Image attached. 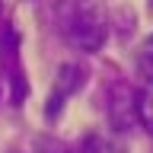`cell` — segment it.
<instances>
[{
  "label": "cell",
  "instance_id": "cell-1",
  "mask_svg": "<svg viewBox=\"0 0 153 153\" xmlns=\"http://www.w3.org/2000/svg\"><path fill=\"white\" fill-rule=\"evenodd\" d=\"M61 29L70 38V45L83 48V51H99L108 35L102 0H64Z\"/></svg>",
  "mask_w": 153,
  "mask_h": 153
},
{
  "label": "cell",
  "instance_id": "cell-2",
  "mask_svg": "<svg viewBox=\"0 0 153 153\" xmlns=\"http://www.w3.org/2000/svg\"><path fill=\"white\" fill-rule=\"evenodd\" d=\"M108 121L118 134H128L137 128V93L131 83H112L108 86Z\"/></svg>",
  "mask_w": 153,
  "mask_h": 153
},
{
  "label": "cell",
  "instance_id": "cell-3",
  "mask_svg": "<svg viewBox=\"0 0 153 153\" xmlns=\"http://www.w3.org/2000/svg\"><path fill=\"white\" fill-rule=\"evenodd\" d=\"M83 83H86V70H83V67H80V64H64L61 70H57V80H54L51 96H48V108H45V115H48V118H54V115L61 112L64 99H67V96H74Z\"/></svg>",
  "mask_w": 153,
  "mask_h": 153
},
{
  "label": "cell",
  "instance_id": "cell-4",
  "mask_svg": "<svg viewBox=\"0 0 153 153\" xmlns=\"http://www.w3.org/2000/svg\"><path fill=\"white\" fill-rule=\"evenodd\" d=\"M137 93V121L153 134V76H143V86Z\"/></svg>",
  "mask_w": 153,
  "mask_h": 153
},
{
  "label": "cell",
  "instance_id": "cell-5",
  "mask_svg": "<svg viewBox=\"0 0 153 153\" xmlns=\"http://www.w3.org/2000/svg\"><path fill=\"white\" fill-rule=\"evenodd\" d=\"M76 153H128V150L121 140H115L108 134H86Z\"/></svg>",
  "mask_w": 153,
  "mask_h": 153
},
{
  "label": "cell",
  "instance_id": "cell-6",
  "mask_svg": "<svg viewBox=\"0 0 153 153\" xmlns=\"http://www.w3.org/2000/svg\"><path fill=\"white\" fill-rule=\"evenodd\" d=\"M137 67H140L143 76H153V35L147 38L140 45V51H137Z\"/></svg>",
  "mask_w": 153,
  "mask_h": 153
},
{
  "label": "cell",
  "instance_id": "cell-7",
  "mask_svg": "<svg viewBox=\"0 0 153 153\" xmlns=\"http://www.w3.org/2000/svg\"><path fill=\"white\" fill-rule=\"evenodd\" d=\"M150 10H153V0H150Z\"/></svg>",
  "mask_w": 153,
  "mask_h": 153
}]
</instances>
